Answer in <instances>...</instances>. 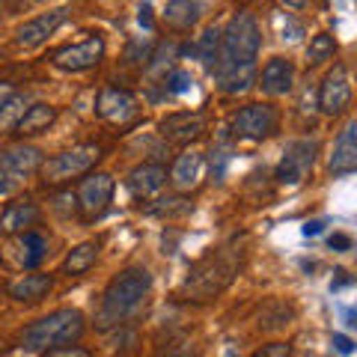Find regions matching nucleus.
Wrapping results in <instances>:
<instances>
[{"mask_svg":"<svg viewBox=\"0 0 357 357\" xmlns=\"http://www.w3.org/2000/svg\"><path fill=\"white\" fill-rule=\"evenodd\" d=\"M149 289H152V274L146 268H126V271H119L107 283L102 304L96 310V328L110 331V328L126 325L134 312L146 304Z\"/></svg>","mask_w":357,"mask_h":357,"instance_id":"f257e3e1","label":"nucleus"},{"mask_svg":"<svg viewBox=\"0 0 357 357\" xmlns=\"http://www.w3.org/2000/svg\"><path fill=\"white\" fill-rule=\"evenodd\" d=\"M238 262H241V250L236 248H218L206 253L203 259L194 262L191 274L185 277L182 295H188L191 301H211L236 280Z\"/></svg>","mask_w":357,"mask_h":357,"instance_id":"f03ea898","label":"nucleus"},{"mask_svg":"<svg viewBox=\"0 0 357 357\" xmlns=\"http://www.w3.org/2000/svg\"><path fill=\"white\" fill-rule=\"evenodd\" d=\"M84 333V316L81 310H57L51 316H45L39 321H33L21 331V345L27 351H51V349H63L72 345L75 340H81Z\"/></svg>","mask_w":357,"mask_h":357,"instance_id":"7ed1b4c3","label":"nucleus"},{"mask_svg":"<svg viewBox=\"0 0 357 357\" xmlns=\"http://www.w3.org/2000/svg\"><path fill=\"white\" fill-rule=\"evenodd\" d=\"M262 45V30L256 24L250 13H236L232 21L223 30V45H220V63L218 66H253L259 57Z\"/></svg>","mask_w":357,"mask_h":357,"instance_id":"20e7f679","label":"nucleus"},{"mask_svg":"<svg viewBox=\"0 0 357 357\" xmlns=\"http://www.w3.org/2000/svg\"><path fill=\"white\" fill-rule=\"evenodd\" d=\"M102 158V149L93 146V143H81L63 155H54L42 164V178L48 185H57V182H66V178H75V176H84L96 167V161Z\"/></svg>","mask_w":357,"mask_h":357,"instance_id":"39448f33","label":"nucleus"},{"mask_svg":"<svg viewBox=\"0 0 357 357\" xmlns=\"http://www.w3.org/2000/svg\"><path fill=\"white\" fill-rule=\"evenodd\" d=\"M277 110L271 105H248L241 107L236 116H232V134H236L238 140H265L268 134L277 131Z\"/></svg>","mask_w":357,"mask_h":357,"instance_id":"423d86ee","label":"nucleus"},{"mask_svg":"<svg viewBox=\"0 0 357 357\" xmlns=\"http://www.w3.org/2000/svg\"><path fill=\"white\" fill-rule=\"evenodd\" d=\"M114 178L107 173H89L81 188H77V206H81V215L86 220H96L102 218L107 206H110V197H114Z\"/></svg>","mask_w":357,"mask_h":357,"instance_id":"0eeeda50","label":"nucleus"},{"mask_svg":"<svg viewBox=\"0 0 357 357\" xmlns=\"http://www.w3.org/2000/svg\"><path fill=\"white\" fill-rule=\"evenodd\" d=\"M102 57H105V39L98 33H93L84 42H75V45H66V48L54 51V66L63 72H84V69H93Z\"/></svg>","mask_w":357,"mask_h":357,"instance_id":"6e6552de","label":"nucleus"},{"mask_svg":"<svg viewBox=\"0 0 357 357\" xmlns=\"http://www.w3.org/2000/svg\"><path fill=\"white\" fill-rule=\"evenodd\" d=\"M316 143L312 140H292L283 152L280 164H277V182L280 185H298L304 182V176L310 173L312 161H316Z\"/></svg>","mask_w":357,"mask_h":357,"instance_id":"1a4fd4ad","label":"nucleus"},{"mask_svg":"<svg viewBox=\"0 0 357 357\" xmlns=\"http://www.w3.org/2000/svg\"><path fill=\"white\" fill-rule=\"evenodd\" d=\"M349 102H351V77H349V69L342 63H337L319 86V107L328 116H337L349 107Z\"/></svg>","mask_w":357,"mask_h":357,"instance_id":"9d476101","label":"nucleus"},{"mask_svg":"<svg viewBox=\"0 0 357 357\" xmlns=\"http://www.w3.org/2000/svg\"><path fill=\"white\" fill-rule=\"evenodd\" d=\"M96 114L114 122V126H126L137 116V98H134L128 89H119V86H105L96 98Z\"/></svg>","mask_w":357,"mask_h":357,"instance_id":"9b49d317","label":"nucleus"},{"mask_svg":"<svg viewBox=\"0 0 357 357\" xmlns=\"http://www.w3.org/2000/svg\"><path fill=\"white\" fill-rule=\"evenodd\" d=\"M203 131H206V116L203 114H191V110L170 114L161 122V134L167 140H173V143H191Z\"/></svg>","mask_w":357,"mask_h":357,"instance_id":"f8f14e48","label":"nucleus"},{"mask_svg":"<svg viewBox=\"0 0 357 357\" xmlns=\"http://www.w3.org/2000/svg\"><path fill=\"white\" fill-rule=\"evenodd\" d=\"M126 185L137 199H146L152 194H158L161 188L167 185V167H161V164H140V167H134V170L128 173Z\"/></svg>","mask_w":357,"mask_h":357,"instance_id":"ddd939ff","label":"nucleus"},{"mask_svg":"<svg viewBox=\"0 0 357 357\" xmlns=\"http://www.w3.org/2000/svg\"><path fill=\"white\" fill-rule=\"evenodd\" d=\"M63 21H66V9H54V13H45V15H39V18L27 21V24L18 30L15 42L21 45V48H36V45H42L45 39H48L51 33L63 24Z\"/></svg>","mask_w":357,"mask_h":357,"instance_id":"4468645a","label":"nucleus"},{"mask_svg":"<svg viewBox=\"0 0 357 357\" xmlns=\"http://www.w3.org/2000/svg\"><path fill=\"white\" fill-rule=\"evenodd\" d=\"M357 170V126H345L337 137V146H333V155H331V173H351Z\"/></svg>","mask_w":357,"mask_h":357,"instance_id":"2eb2a0df","label":"nucleus"},{"mask_svg":"<svg viewBox=\"0 0 357 357\" xmlns=\"http://www.w3.org/2000/svg\"><path fill=\"white\" fill-rule=\"evenodd\" d=\"M203 164H206L203 152L191 149V152L178 155L176 164H173V173H170V182H173L176 191H191V188H197L199 176H203Z\"/></svg>","mask_w":357,"mask_h":357,"instance_id":"dca6fc26","label":"nucleus"},{"mask_svg":"<svg viewBox=\"0 0 357 357\" xmlns=\"http://www.w3.org/2000/svg\"><path fill=\"white\" fill-rule=\"evenodd\" d=\"M39 220V208L33 203H9L0 215V232L3 236H24V229Z\"/></svg>","mask_w":357,"mask_h":357,"instance_id":"f3484780","label":"nucleus"},{"mask_svg":"<svg viewBox=\"0 0 357 357\" xmlns=\"http://www.w3.org/2000/svg\"><path fill=\"white\" fill-rule=\"evenodd\" d=\"M292 77H295V69L289 60H283V57L268 60L262 69V89L268 96H286L289 89H292Z\"/></svg>","mask_w":357,"mask_h":357,"instance_id":"a211bd4d","label":"nucleus"},{"mask_svg":"<svg viewBox=\"0 0 357 357\" xmlns=\"http://www.w3.org/2000/svg\"><path fill=\"white\" fill-rule=\"evenodd\" d=\"M3 161L9 167V173L15 176V182H18V178H24V176H30V173L42 170V164H45L42 152L36 146H24V143H21V146L6 149L3 152Z\"/></svg>","mask_w":357,"mask_h":357,"instance_id":"6ab92c4d","label":"nucleus"},{"mask_svg":"<svg viewBox=\"0 0 357 357\" xmlns=\"http://www.w3.org/2000/svg\"><path fill=\"white\" fill-rule=\"evenodd\" d=\"M54 289V277L51 274H24L21 280L9 286V295L15 301H39Z\"/></svg>","mask_w":357,"mask_h":357,"instance_id":"aec40b11","label":"nucleus"},{"mask_svg":"<svg viewBox=\"0 0 357 357\" xmlns=\"http://www.w3.org/2000/svg\"><path fill=\"white\" fill-rule=\"evenodd\" d=\"M54 119H57V110H54L51 105H30L24 110V116H21L18 122V134L21 137H30V134H42V131H48L54 126Z\"/></svg>","mask_w":357,"mask_h":357,"instance_id":"412c9836","label":"nucleus"},{"mask_svg":"<svg viewBox=\"0 0 357 357\" xmlns=\"http://www.w3.org/2000/svg\"><path fill=\"white\" fill-rule=\"evenodd\" d=\"M199 13H203V3H191V0H170L164 6V21L173 30H191L197 24Z\"/></svg>","mask_w":357,"mask_h":357,"instance_id":"4be33fe9","label":"nucleus"},{"mask_svg":"<svg viewBox=\"0 0 357 357\" xmlns=\"http://www.w3.org/2000/svg\"><path fill=\"white\" fill-rule=\"evenodd\" d=\"M98 250H102V244H98V241H84V244H77V248H75V250H69V256H66V262H63V274H69V277L86 274L89 268L96 265Z\"/></svg>","mask_w":357,"mask_h":357,"instance_id":"5701e85b","label":"nucleus"},{"mask_svg":"<svg viewBox=\"0 0 357 357\" xmlns=\"http://www.w3.org/2000/svg\"><path fill=\"white\" fill-rule=\"evenodd\" d=\"M215 72L223 93H244L253 84V66H218Z\"/></svg>","mask_w":357,"mask_h":357,"instance_id":"b1692460","label":"nucleus"},{"mask_svg":"<svg viewBox=\"0 0 357 357\" xmlns=\"http://www.w3.org/2000/svg\"><path fill=\"white\" fill-rule=\"evenodd\" d=\"M18 265L21 268H33L45 259V250H48V241H45L39 232H24L18 238Z\"/></svg>","mask_w":357,"mask_h":357,"instance_id":"393cba45","label":"nucleus"},{"mask_svg":"<svg viewBox=\"0 0 357 357\" xmlns=\"http://www.w3.org/2000/svg\"><path fill=\"white\" fill-rule=\"evenodd\" d=\"M220 45H223V33L218 27H208L197 42V57L203 60L206 69H218L220 63Z\"/></svg>","mask_w":357,"mask_h":357,"instance_id":"a878e982","label":"nucleus"},{"mask_svg":"<svg viewBox=\"0 0 357 357\" xmlns=\"http://www.w3.org/2000/svg\"><path fill=\"white\" fill-rule=\"evenodd\" d=\"M333 51H337V42H333L331 33H319V36H312L310 45H307V60L310 63H325L333 57Z\"/></svg>","mask_w":357,"mask_h":357,"instance_id":"bb28decb","label":"nucleus"},{"mask_svg":"<svg viewBox=\"0 0 357 357\" xmlns=\"http://www.w3.org/2000/svg\"><path fill=\"white\" fill-rule=\"evenodd\" d=\"M194 206L182 197H167L158 199V206H152V215H161V218H178V215H188Z\"/></svg>","mask_w":357,"mask_h":357,"instance_id":"cd10ccee","label":"nucleus"},{"mask_svg":"<svg viewBox=\"0 0 357 357\" xmlns=\"http://www.w3.org/2000/svg\"><path fill=\"white\" fill-rule=\"evenodd\" d=\"M24 105V98H21L18 93H15V98L9 102L6 107H3V114H0V131H9V128H18V122H21V116L24 114H18L15 107H21Z\"/></svg>","mask_w":357,"mask_h":357,"instance_id":"c85d7f7f","label":"nucleus"},{"mask_svg":"<svg viewBox=\"0 0 357 357\" xmlns=\"http://www.w3.org/2000/svg\"><path fill=\"white\" fill-rule=\"evenodd\" d=\"M191 84H194V81H191V75L178 69V72H173L170 77H167V93L182 96V93H188V89H191Z\"/></svg>","mask_w":357,"mask_h":357,"instance_id":"c756f323","label":"nucleus"},{"mask_svg":"<svg viewBox=\"0 0 357 357\" xmlns=\"http://www.w3.org/2000/svg\"><path fill=\"white\" fill-rule=\"evenodd\" d=\"M253 357H292V345H286V342H268Z\"/></svg>","mask_w":357,"mask_h":357,"instance_id":"7c9ffc66","label":"nucleus"},{"mask_svg":"<svg viewBox=\"0 0 357 357\" xmlns=\"http://www.w3.org/2000/svg\"><path fill=\"white\" fill-rule=\"evenodd\" d=\"M42 357H93L86 349H81V345H63V349H51L45 351Z\"/></svg>","mask_w":357,"mask_h":357,"instance_id":"2f4dec72","label":"nucleus"},{"mask_svg":"<svg viewBox=\"0 0 357 357\" xmlns=\"http://www.w3.org/2000/svg\"><path fill=\"white\" fill-rule=\"evenodd\" d=\"M13 185H15V176L9 173V167H6V161H3V152H0V194L13 191Z\"/></svg>","mask_w":357,"mask_h":357,"instance_id":"473e14b6","label":"nucleus"},{"mask_svg":"<svg viewBox=\"0 0 357 357\" xmlns=\"http://www.w3.org/2000/svg\"><path fill=\"white\" fill-rule=\"evenodd\" d=\"M15 98V84H9V81H0V114H3V107L9 105Z\"/></svg>","mask_w":357,"mask_h":357,"instance_id":"72a5a7b5","label":"nucleus"},{"mask_svg":"<svg viewBox=\"0 0 357 357\" xmlns=\"http://www.w3.org/2000/svg\"><path fill=\"white\" fill-rule=\"evenodd\" d=\"M328 244H331L333 250H351V238H349V236H342V232H333Z\"/></svg>","mask_w":357,"mask_h":357,"instance_id":"f704fd0d","label":"nucleus"},{"mask_svg":"<svg viewBox=\"0 0 357 357\" xmlns=\"http://www.w3.org/2000/svg\"><path fill=\"white\" fill-rule=\"evenodd\" d=\"M333 345H337V351H340V354H349V351L354 349V342L345 337V333H333Z\"/></svg>","mask_w":357,"mask_h":357,"instance_id":"c9c22d12","label":"nucleus"},{"mask_svg":"<svg viewBox=\"0 0 357 357\" xmlns=\"http://www.w3.org/2000/svg\"><path fill=\"white\" fill-rule=\"evenodd\" d=\"M137 21H140V27L152 30V6H149V3H143V6H140V15H137Z\"/></svg>","mask_w":357,"mask_h":357,"instance_id":"e433bc0d","label":"nucleus"},{"mask_svg":"<svg viewBox=\"0 0 357 357\" xmlns=\"http://www.w3.org/2000/svg\"><path fill=\"white\" fill-rule=\"evenodd\" d=\"M161 357H197V351H194V349H185V345H176V349L164 351Z\"/></svg>","mask_w":357,"mask_h":357,"instance_id":"4c0bfd02","label":"nucleus"},{"mask_svg":"<svg viewBox=\"0 0 357 357\" xmlns=\"http://www.w3.org/2000/svg\"><path fill=\"white\" fill-rule=\"evenodd\" d=\"M321 227H325V220H310L307 227H304V236H319Z\"/></svg>","mask_w":357,"mask_h":357,"instance_id":"58836bf2","label":"nucleus"},{"mask_svg":"<svg viewBox=\"0 0 357 357\" xmlns=\"http://www.w3.org/2000/svg\"><path fill=\"white\" fill-rule=\"evenodd\" d=\"M0 295H3V286H0Z\"/></svg>","mask_w":357,"mask_h":357,"instance_id":"ea45409f","label":"nucleus"},{"mask_svg":"<svg viewBox=\"0 0 357 357\" xmlns=\"http://www.w3.org/2000/svg\"><path fill=\"white\" fill-rule=\"evenodd\" d=\"M0 13H3V6H0Z\"/></svg>","mask_w":357,"mask_h":357,"instance_id":"a19ab883","label":"nucleus"}]
</instances>
